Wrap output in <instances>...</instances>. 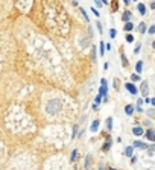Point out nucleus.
<instances>
[{"label": "nucleus", "instance_id": "nucleus-1", "mask_svg": "<svg viewBox=\"0 0 155 170\" xmlns=\"http://www.w3.org/2000/svg\"><path fill=\"white\" fill-rule=\"evenodd\" d=\"M59 110H61V102H59L58 99H53V100H49V102H47V105H46L47 114L55 115V114L59 112Z\"/></svg>", "mask_w": 155, "mask_h": 170}, {"label": "nucleus", "instance_id": "nucleus-2", "mask_svg": "<svg viewBox=\"0 0 155 170\" xmlns=\"http://www.w3.org/2000/svg\"><path fill=\"white\" fill-rule=\"evenodd\" d=\"M99 94L102 96V99L106 102L108 100V82H106V79H102L100 80V90H99Z\"/></svg>", "mask_w": 155, "mask_h": 170}, {"label": "nucleus", "instance_id": "nucleus-3", "mask_svg": "<svg viewBox=\"0 0 155 170\" xmlns=\"http://www.w3.org/2000/svg\"><path fill=\"white\" fill-rule=\"evenodd\" d=\"M140 91H141V94H143V97L146 99V97H147V94H149V85H147V82H141Z\"/></svg>", "mask_w": 155, "mask_h": 170}, {"label": "nucleus", "instance_id": "nucleus-4", "mask_svg": "<svg viewBox=\"0 0 155 170\" xmlns=\"http://www.w3.org/2000/svg\"><path fill=\"white\" fill-rule=\"evenodd\" d=\"M125 87H126V90H128V91H129V93L132 94V96H136V94L138 93V90H137V87H136V85H134V84H129V82H128V84H125Z\"/></svg>", "mask_w": 155, "mask_h": 170}, {"label": "nucleus", "instance_id": "nucleus-5", "mask_svg": "<svg viewBox=\"0 0 155 170\" xmlns=\"http://www.w3.org/2000/svg\"><path fill=\"white\" fill-rule=\"evenodd\" d=\"M122 22H125V23L132 22V12H131V11H125V12H123V15H122Z\"/></svg>", "mask_w": 155, "mask_h": 170}, {"label": "nucleus", "instance_id": "nucleus-6", "mask_svg": "<svg viewBox=\"0 0 155 170\" xmlns=\"http://www.w3.org/2000/svg\"><path fill=\"white\" fill-rule=\"evenodd\" d=\"M145 137L149 140V141H155V131L154 129H149V131L145 132Z\"/></svg>", "mask_w": 155, "mask_h": 170}, {"label": "nucleus", "instance_id": "nucleus-7", "mask_svg": "<svg viewBox=\"0 0 155 170\" xmlns=\"http://www.w3.org/2000/svg\"><path fill=\"white\" fill-rule=\"evenodd\" d=\"M132 134L136 135V137H140V135L145 134V131H143V128H140V126H134L132 128Z\"/></svg>", "mask_w": 155, "mask_h": 170}, {"label": "nucleus", "instance_id": "nucleus-8", "mask_svg": "<svg viewBox=\"0 0 155 170\" xmlns=\"http://www.w3.org/2000/svg\"><path fill=\"white\" fill-rule=\"evenodd\" d=\"M137 9H138V12H140V15H145L146 12H147L146 6H145L143 3H137Z\"/></svg>", "mask_w": 155, "mask_h": 170}, {"label": "nucleus", "instance_id": "nucleus-9", "mask_svg": "<svg viewBox=\"0 0 155 170\" xmlns=\"http://www.w3.org/2000/svg\"><path fill=\"white\" fill-rule=\"evenodd\" d=\"M99 125H100V121H99V120H93V123H91V128H90V131H91V132H97V129H99Z\"/></svg>", "mask_w": 155, "mask_h": 170}, {"label": "nucleus", "instance_id": "nucleus-10", "mask_svg": "<svg viewBox=\"0 0 155 170\" xmlns=\"http://www.w3.org/2000/svg\"><path fill=\"white\" fill-rule=\"evenodd\" d=\"M132 147H138V149H147L149 146L145 144V143H141V141H134L132 143Z\"/></svg>", "mask_w": 155, "mask_h": 170}, {"label": "nucleus", "instance_id": "nucleus-11", "mask_svg": "<svg viewBox=\"0 0 155 170\" xmlns=\"http://www.w3.org/2000/svg\"><path fill=\"white\" fill-rule=\"evenodd\" d=\"M134 111H136V110H134V106H132V105H126V106H125V114H126V115H129V117L134 114Z\"/></svg>", "mask_w": 155, "mask_h": 170}, {"label": "nucleus", "instance_id": "nucleus-12", "mask_svg": "<svg viewBox=\"0 0 155 170\" xmlns=\"http://www.w3.org/2000/svg\"><path fill=\"white\" fill-rule=\"evenodd\" d=\"M111 144H113V141H111V138L108 137V140L105 141V144H104V147H102V151H104V152L110 151V149H111Z\"/></svg>", "mask_w": 155, "mask_h": 170}, {"label": "nucleus", "instance_id": "nucleus-13", "mask_svg": "<svg viewBox=\"0 0 155 170\" xmlns=\"http://www.w3.org/2000/svg\"><path fill=\"white\" fill-rule=\"evenodd\" d=\"M106 44L104 43V41H100L99 43V53H100V56H104L105 55V50H106V47H105Z\"/></svg>", "mask_w": 155, "mask_h": 170}, {"label": "nucleus", "instance_id": "nucleus-14", "mask_svg": "<svg viewBox=\"0 0 155 170\" xmlns=\"http://www.w3.org/2000/svg\"><path fill=\"white\" fill-rule=\"evenodd\" d=\"M123 29H125V32H131V31H134V23H132V22H129V23H125Z\"/></svg>", "mask_w": 155, "mask_h": 170}, {"label": "nucleus", "instance_id": "nucleus-15", "mask_svg": "<svg viewBox=\"0 0 155 170\" xmlns=\"http://www.w3.org/2000/svg\"><path fill=\"white\" fill-rule=\"evenodd\" d=\"M136 71H137V74H140L141 71H143V61H138V62L136 64Z\"/></svg>", "mask_w": 155, "mask_h": 170}, {"label": "nucleus", "instance_id": "nucleus-16", "mask_svg": "<svg viewBox=\"0 0 155 170\" xmlns=\"http://www.w3.org/2000/svg\"><path fill=\"white\" fill-rule=\"evenodd\" d=\"M132 152H134V147H132V146H128V147L125 149V153H126V156H129V160L134 156V155H132Z\"/></svg>", "mask_w": 155, "mask_h": 170}, {"label": "nucleus", "instance_id": "nucleus-17", "mask_svg": "<svg viewBox=\"0 0 155 170\" xmlns=\"http://www.w3.org/2000/svg\"><path fill=\"white\" fill-rule=\"evenodd\" d=\"M91 166V155H87L85 156V164H84V169H90Z\"/></svg>", "mask_w": 155, "mask_h": 170}, {"label": "nucleus", "instance_id": "nucleus-18", "mask_svg": "<svg viewBox=\"0 0 155 170\" xmlns=\"http://www.w3.org/2000/svg\"><path fill=\"white\" fill-rule=\"evenodd\" d=\"M76 158H78V149H73L72 153H70V161H72V162L76 161Z\"/></svg>", "mask_w": 155, "mask_h": 170}, {"label": "nucleus", "instance_id": "nucleus-19", "mask_svg": "<svg viewBox=\"0 0 155 170\" xmlns=\"http://www.w3.org/2000/svg\"><path fill=\"white\" fill-rule=\"evenodd\" d=\"M138 31H140V33H145V32L147 31V24H146V23H140Z\"/></svg>", "mask_w": 155, "mask_h": 170}, {"label": "nucleus", "instance_id": "nucleus-20", "mask_svg": "<svg viewBox=\"0 0 155 170\" xmlns=\"http://www.w3.org/2000/svg\"><path fill=\"white\" fill-rule=\"evenodd\" d=\"M106 129H108V131H111V129H113V117L106 119Z\"/></svg>", "mask_w": 155, "mask_h": 170}, {"label": "nucleus", "instance_id": "nucleus-21", "mask_svg": "<svg viewBox=\"0 0 155 170\" xmlns=\"http://www.w3.org/2000/svg\"><path fill=\"white\" fill-rule=\"evenodd\" d=\"M78 125H75V126H73V134H72V138H76L78 137Z\"/></svg>", "mask_w": 155, "mask_h": 170}, {"label": "nucleus", "instance_id": "nucleus-22", "mask_svg": "<svg viewBox=\"0 0 155 170\" xmlns=\"http://www.w3.org/2000/svg\"><path fill=\"white\" fill-rule=\"evenodd\" d=\"M100 102H102V96H100V94H97V96H96V99H94V105H97V106H99V103H100Z\"/></svg>", "mask_w": 155, "mask_h": 170}, {"label": "nucleus", "instance_id": "nucleus-23", "mask_svg": "<svg viewBox=\"0 0 155 170\" xmlns=\"http://www.w3.org/2000/svg\"><path fill=\"white\" fill-rule=\"evenodd\" d=\"M122 64H123V67H126L128 65V59H126V55L122 52Z\"/></svg>", "mask_w": 155, "mask_h": 170}, {"label": "nucleus", "instance_id": "nucleus-24", "mask_svg": "<svg viewBox=\"0 0 155 170\" xmlns=\"http://www.w3.org/2000/svg\"><path fill=\"white\" fill-rule=\"evenodd\" d=\"M134 40H136V38H134L132 33H128V35H126V41H128V43H132Z\"/></svg>", "mask_w": 155, "mask_h": 170}, {"label": "nucleus", "instance_id": "nucleus-25", "mask_svg": "<svg viewBox=\"0 0 155 170\" xmlns=\"http://www.w3.org/2000/svg\"><path fill=\"white\" fill-rule=\"evenodd\" d=\"M131 80H134V82H137V80H140V74H131Z\"/></svg>", "mask_w": 155, "mask_h": 170}, {"label": "nucleus", "instance_id": "nucleus-26", "mask_svg": "<svg viewBox=\"0 0 155 170\" xmlns=\"http://www.w3.org/2000/svg\"><path fill=\"white\" fill-rule=\"evenodd\" d=\"M116 33H117L116 29H110V37H111V38H116Z\"/></svg>", "mask_w": 155, "mask_h": 170}, {"label": "nucleus", "instance_id": "nucleus-27", "mask_svg": "<svg viewBox=\"0 0 155 170\" xmlns=\"http://www.w3.org/2000/svg\"><path fill=\"white\" fill-rule=\"evenodd\" d=\"M90 11H91V12H93V15H96V17H99V15H100V14H99V11H97V9H96V8H91V9H90Z\"/></svg>", "mask_w": 155, "mask_h": 170}, {"label": "nucleus", "instance_id": "nucleus-28", "mask_svg": "<svg viewBox=\"0 0 155 170\" xmlns=\"http://www.w3.org/2000/svg\"><path fill=\"white\" fill-rule=\"evenodd\" d=\"M81 14H82V15H84V18L87 20V22H88V15H87V12H85L84 9H81Z\"/></svg>", "mask_w": 155, "mask_h": 170}, {"label": "nucleus", "instance_id": "nucleus-29", "mask_svg": "<svg viewBox=\"0 0 155 170\" xmlns=\"http://www.w3.org/2000/svg\"><path fill=\"white\" fill-rule=\"evenodd\" d=\"M81 44H82V46L85 47L87 44H88V38H84V40H82V41H81Z\"/></svg>", "mask_w": 155, "mask_h": 170}, {"label": "nucleus", "instance_id": "nucleus-30", "mask_svg": "<svg viewBox=\"0 0 155 170\" xmlns=\"http://www.w3.org/2000/svg\"><path fill=\"white\" fill-rule=\"evenodd\" d=\"M149 33H151V35H152V33H155V24H152L149 28Z\"/></svg>", "mask_w": 155, "mask_h": 170}, {"label": "nucleus", "instance_id": "nucleus-31", "mask_svg": "<svg viewBox=\"0 0 155 170\" xmlns=\"http://www.w3.org/2000/svg\"><path fill=\"white\" fill-rule=\"evenodd\" d=\"M141 105H143V99H138L137 100V106H141Z\"/></svg>", "mask_w": 155, "mask_h": 170}, {"label": "nucleus", "instance_id": "nucleus-32", "mask_svg": "<svg viewBox=\"0 0 155 170\" xmlns=\"http://www.w3.org/2000/svg\"><path fill=\"white\" fill-rule=\"evenodd\" d=\"M93 61H96V47L93 49Z\"/></svg>", "mask_w": 155, "mask_h": 170}, {"label": "nucleus", "instance_id": "nucleus-33", "mask_svg": "<svg viewBox=\"0 0 155 170\" xmlns=\"http://www.w3.org/2000/svg\"><path fill=\"white\" fill-rule=\"evenodd\" d=\"M147 149H149V152L152 153V152H155V146H151V147H147Z\"/></svg>", "mask_w": 155, "mask_h": 170}, {"label": "nucleus", "instance_id": "nucleus-34", "mask_svg": "<svg viewBox=\"0 0 155 170\" xmlns=\"http://www.w3.org/2000/svg\"><path fill=\"white\" fill-rule=\"evenodd\" d=\"M140 47H141V46H140V44H137V47H136V50H134V52L138 53V52H140Z\"/></svg>", "mask_w": 155, "mask_h": 170}, {"label": "nucleus", "instance_id": "nucleus-35", "mask_svg": "<svg viewBox=\"0 0 155 170\" xmlns=\"http://www.w3.org/2000/svg\"><path fill=\"white\" fill-rule=\"evenodd\" d=\"M108 67H110V64H108V62H105V64H104V69H105V70H108Z\"/></svg>", "mask_w": 155, "mask_h": 170}, {"label": "nucleus", "instance_id": "nucleus-36", "mask_svg": "<svg viewBox=\"0 0 155 170\" xmlns=\"http://www.w3.org/2000/svg\"><path fill=\"white\" fill-rule=\"evenodd\" d=\"M149 6H151V9H155V2H151Z\"/></svg>", "mask_w": 155, "mask_h": 170}, {"label": "nucleus", "instance_id": "nucleus-37", "mask_svg": "<svg viewBox=\"0 0 155 170\" xmlns=\"http://www.w3.org/2000/svg\"><path fill=\"white\" fill-rule=\"evenodd\" d=\"M105 47H106V50H108V52H110V50H111V44H110V43H108V44H106V46H105Z\"/></svg>", "mask_w": 155, "mask_h": 170}, {"label": "nucleus", "instance_id": "nucleus-38", "mask_svg": "<svg viewBox=\"0 0 155 170\" xmlns=\"http://www.w3.org/2000/svg\"><path fill=\"white\" fill-rule=\"evenodd\" d=\"M102 5H104V2H99V0L96 2V6H102Z\"/></svg>", "mask_w": 155, "mask_h": 170}, {"label": "nucleus", "instance_id": "nucleus-39", "mask_svg": "<svg viewBox=\"0 0 155 170\" xmlns=\"http://www.w3.org/2000/svg\"><path fill=\"white\" fill-rule=\"evenodd\" d=\"M99 170H108V169H106L105 166H99Z\"/></svg>", "mask_w": 155, "mask_h": 170}, {"label": "nucleus", "instance_id": "nucleus-40", "mask_svg": "<svg viewBox=\"0 0 155 170\" xmlns=\"http://www.w3.org/2000/svg\"><path fill=\"white\" fill-rule=\"evenodd\" d=\"M151 103H152V105L155 106V99H151Z\"/></svg>", "mask_w": 155, "mask_h": 170}, {"label": "nucleus", "instance_id": "nucleus-41", "mask_svg": "<svg viewBox=\"0 0 155 170\" xmlns=\"http://www.w3.org/2000/svg\"><path fill=\"white\" fill-rule=\"evenodd\" d=\"M152 47H154V49H155V41H152Z\"/></svg>", "mask_w": 155, "mask_h": 170}, {"label": "nucleus", "instance_id": "nucleus-42", "mask_svg": "<svg viewBox=\"0 0 155 170\" xmlns=\"http://www.w3.org/2000/svg\"><path fill=\"white\" fill-rule=\"evenodd\" d=\"M108 170H117V169H114V167H110V169H108Z\"/></svg>", "mask_w": 155, "mask_h": 170}]
</instances>
